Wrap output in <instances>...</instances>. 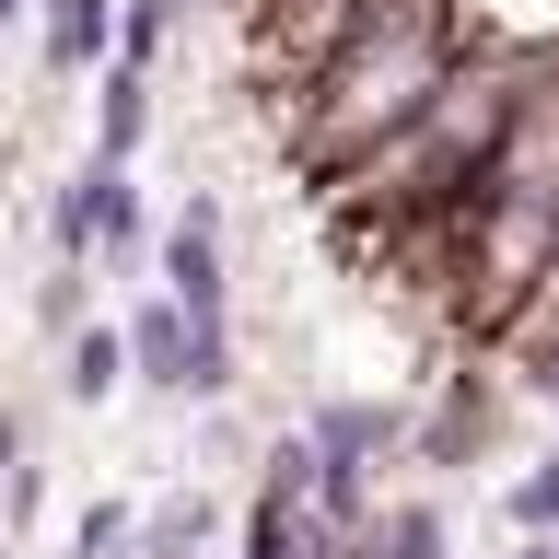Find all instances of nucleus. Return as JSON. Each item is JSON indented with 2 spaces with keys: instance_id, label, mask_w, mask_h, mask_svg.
<instances>
[{
  "instance_id": "obj_1",
  "label": "nucleus",
  "mask_w": 559,
  "mask_h": 559,
  "mask_svg": "<svg viewBox=\"0 0 559 559\" xmlns=\"http://www.w3.org/2000/svg\"><path fill=\"white\" fill-rule=\"evenodd\" d=\"M478 59L466 35V0H361L326 47H314L304 94H292V152L304 175H361L384 140H408L443 82Z\"/></svg>"
},
{
  "instance_id": "obj_2",
  "label": "nucleus",
  "mask_w": 559,
  "mask_h": 559,
  "mask_svg": "<svg viewBox=\"0 0 559 559\" xmlns=\"http://www.w3.org/2000/svg\"><path fill=\"white\" fill-rule=\"evenodd\" d=\"M117 326H129V384L140 396H164V408H222L234 396V326H199L164 292H140Z\"/></svg>"
},
{
  "instance_id": "obj_3",
  "label": "nucleus",
  "mask_w": 559,
  "mask_h": 559,
  "mask_svg": "<svg viewBox=\"0 0 559 559\" xmlns=\"http://www.w3.org/2000/svg\"><path fill=\"white\" fill-rule=\"evenodd\" d=\"M152 292L187 304L199 326H234V222H222V187L175 199V222L152 234Z\"/></svg>"
},
{
  "instance_id": "obj_4",
  "label": "nucleus",
  "mask_w": 559,
  "mask_h": 559,
  "mask_svg": "<svg viewBox=\"0 0 559 559\" xmlns=\"http://www.w3.org/2000/svg\"><path fill=\"white\" fill-rule=\"evenodd\" d=\"M245 559H349V536L314 513V443L280 431L257 489H245Z\"/></svg>"
},
{
  "instance_id": "obj_5",
  "label": "nucleus",
  "mask_w": 559,
  "mask_h": 559,
  "mask_svg": "<svg viewBox=\"0 0 559 559\" xmlns=\"http://www.w3.org/2000/svg\"><path fill=\"white\" fill-rule=\"evenodd\" d=\"M35 59H47V82H105L117 70V0H35Z\"/></svg>"
},
{
  "instance_id": "obj_6",
  "label": "nucleus",
  "mask_w": 559,
  "mask_h": 559,
  "mask_svg": "<svg viewBox=\"0 0 559 559\" xmlns=\"http://www.w3.org/2000/svg\"><path fill=\"white\" fill-rule=\"evenodd\" d=\"M94 164V152H82ZM152 199H140V164H94V269H152Z\"/></svg>"
},
{
  "instance_id": "obj_7",
  "label": "nucleus",
  "mask_w": 559,
  "mask_h": 559,
  "mask_svg": "<svg viewBox=\"0 0 559 559\" xmlns=\"http://www.w3.org/2000/svg\"><path fill=\"white\" fill-rule=\"evenodd\" d=\"M129 396V326L117 314H82L59 349V408H117Z\"/></svg>"
},
{
  "instance_id": "obj_8",
  "label": "nucleus",
  "mask_w": 559,
  "mask_h": 559,
  "mask_svg": "<svg viewBox=\"0 0 559 559\" xmlns=\"http://www.w3.org/2000/svg\"><path fill=\"white\" fill-rule=\"evenodd\" d=\"M210 536H222V501H210L199 478H175L164 501H140V536H129V559H210Z\"/></svg>"
},
{
  "instance_id": "obj_9",
  "label": "nucleus",
  "mask_w": 559,
  "mask_h": 559,
  "mask_svg": "<svg viewBox=\"0 0 559 559\" xmlns=\"http://www.w3.org/2000/svg\"><path fill=\"white\" fill-rule=\"evenodd\" d=\"M349 559H454V524H443V501L396 489V501H373V524L349 536Z\"/></svg>"
},
{
  "instance_id": "obj_10",
  "label": "nucleus",
  "mask_w": 559,
  "mask_h": 559,
  "mask_svg": "<svg viewBox=\"0 0 559 559\" xmlns=\"http://www.w3.org/2000/svg\"><path fill=\"white\" fill-rule=\"evenodd\" d=\"M152 140V70H105L94 82V164H140Z\"/></svg>"
},
{
  "instance_id": "obj_11",
  "label": "nucleus",
  "mask_w": 559,
  "mask_h": 559,
  "mask_svg": "<svg viewBox=\"0 0 559 559\" xmlns=\"http://www.w3.org/2000/svg\"><path fill=\"white\" fill-rule=\"evenodd\" d=\"M501 524H513V536H559V431L501 478Z\"/></svg>"
},
{
  "instance_id": "obj_12",
  "label": "nucleus",
  "mask_w": 559,
  "mask_h": 559,
  "mask_svg": "<svg viewBox=\"0 0 559 559\" xmlns=\"http://www.w3.org/2000/svg\"><path fill=\"white\" fill-rule=\"evenodd\" d=\"M175 35H187V0H117V70H164Z\"/></svg>"
},
{
  "instance_id": "obj_13",
  "label": "nucleus",
  "mask_w": 559,
  "mask_h": 559,
  "mask_svg": "<svg viewBox=\"0 0 559 559\" xmlns=\"http://www.w3.org/2000/svg\"><path fill=\"white\" fill-rule=\"evenodd\" d=\"M82 280H94V269H35V326H47V338L82 326Z\"/></svg>"
},
{
  "instance_id": "obj_14",
  "label": "nucleus",
  "mask_w": 559,
  "mask_h": 559,
  "mask_svg": "<svg viewBox=\"0 0 559 559\" xmlns=\"http://www.w3.org/2000/svg\"><path fill=\"white\" fill-rule=\"evenodd\" d=\"M524 396H536V408H559V326L524 349Z\"/></svg>"
},
{
  "instance_id": "obj_15",
  "label": "nucleus",
  "mask_w": 559,
  "mask_h": 559,
  "mask_svg": "<svg viewBox=\"0 0 559 559\" xmlns=\"http://www.w3.org/2000/svg\"><path fill=\"white\" fill-rule=\"evenodd\" d=\"M12 466H24V419L0 408V489H12Z\"/></svg>"
},
{
  "instance_id": "obj_16",
  "label": "nucleus",
  "mask_w": 559,
  "mask_h": 559,
  "mask_svg": "<svg viewBox=\"0 0 559 559\" xmlns=\"http://www.w3.org/2000/svg\"><path fill=\"white\" fill-rule=\"evenodd\" d=\"M0 559H12V548H0Z\"/></svg>"
}]
</instances>
